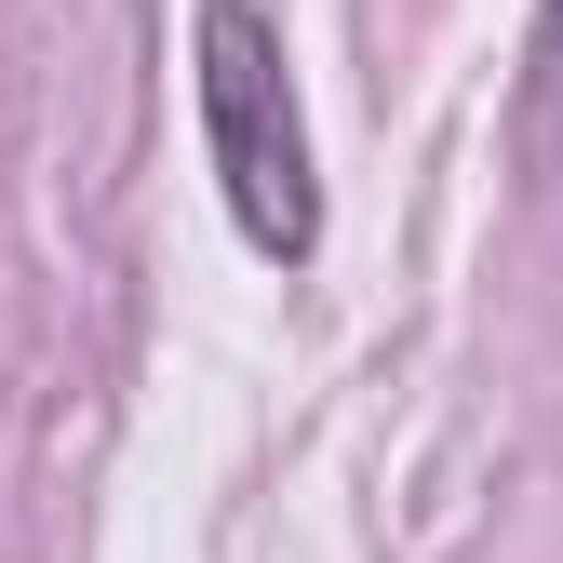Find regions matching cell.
<instances>
[{
  "mask_svg": "<svg viewBox=\"0 0 563 563\" xmlns=\"http://www.w3.org/2000/svg\"><path fill=\"white\" fill-rule=\"evenodd\" d=\"M201 162L229 188V229L268 268L322 255V162H309V108L296 67H282V27L255 0H201Z\"/></svg>",
  "mask_w": 563,
  "mask_h": 563,
  "instance_id": "6da1fadb",
  "label": "cell"
},
{
  "mask_svg": "<svg viewBox=\"0 0 563 563\" xmlns=\"http://www.w3.org/2000/svg\"><path fill=\"white\" fill-rule=\"evenodd\" d=\"M510 148H523V175H563V0H537V27H523V81H510Z\"/></svg>",
  "mask_w": 563,
  "mask_h": 563,
  "instance_id": "7a4b0ae2",
  "label": "cell"
}]
</instances>
